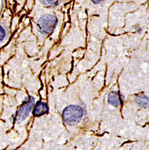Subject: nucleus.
<instances>
[{
  "mask_svg": "<svg viewBox=\"0 0 149 150\" xmlns=\"http://www.w3.org/2000/svg\"><path fill=\"white\" fill-rule=\"evenodd\" d=\"M136 28V30H137V32H138V33H141L142 30H141V28L139 26H136V28Z\"/></svg>",
  "mask_w": 149,
  "mask_h": 150,
  "instance_id": "1a4fd4ad",
  "label": "nucleus"
},
{
  "mask_svg": "<svg viewBox=\"0 0 149 150\" xmlns=\"http://www.w3.org/2000/svg\"><path fill=\"white\" fill-rule=\"evenodd\" d=\"M35 104V99L32 96L28 97L18 109L16 114L15 121L19 124L24 121L28 116Z\"/></svg>",
  "mask_w": 149,
  "mask_h": 150,
  "instance_id": "f03ea898",
  "label": "nucleus"
},
{
  "mask_svg": "<svg viewBox=\"0 0 149 150\" xmlns=\"http://www.w3.org/2000/svg\"><path fill=\"white\" fill-rule=\"evenodd\" d=\"M48 111V105L44 102H39L37 104L33 111L35 116H41L47 113Z\"/></svg>",
  "mask_w": 149,
  "mask_h": 150,
  "instance_id": "20e7f679",
  "label": "nucleus"
},
{
  "mask_svg": "<svg viewBox=\"0 0 149 150\" xmlns=\"http://www.w3.org/2000/svg\"><path fill=\"white\" fill-rule=\"evenodd\" d=\"M108 102L114 107H118L122 103V99L119 92L113 91L110 93L108 96Z\"/></svg>",
  "mask_w": 149,
  "mask_h": 150,
  "instance_id": "39448f33",
  "label": "nucleus"
},
{
  "mask_svg": "<svg viewBox=\"0 0 149 150\" xmlns=\"http://www.w3.org/2000/svg\"><path fill=\"white\" fill-rule=\"evenodd\" d=\"M6 35V31L2 27L0 26V42H1L5 38Z\"/></svg>",
  "mask_w": 149,
  "mask_h": 150,
  "instance_id": "6e6552de",
  "label": "nucleus"
},
{
  "mask_svg": "<svg viewBox=\"0 0 149 150\" xmlns=\"http://www.w3.org/2000/svg\"><path fill=\"white\" fill-rule=\"evenodd\" d=\"M91 1L94 3H96V4H98V3H101L102 1H103V0H91Z\"/></svg>",
  "mask_w": 149,
  "mask_h": 150,
  "instance_id": "9d476101",
  "label": "nucleus"
},
{
  "mask_svg": "<svg viewBox=\"0 0 149 150\" xmlns=\"http://www.w3.org/2000/svg\"><path fill=\"white\" fill-rule=\"evenodd\" d=\"M57 18L54 16L46 15L38 20L37 23L39 31L44 35L51 33L57 23Z\"/></svg>",
  "mask_w": 149,
  "mask_h": 150,
  "instance_id": "7ed1b4c3",
  "label": "nucleus"
},
{
  "mask_svg": "<svg viewBox=\"0 0 149 150\" xmlns=\"http://www.w3.org/2000/svg\"><path fill=\"white\" fill-rule=\"evenodd\" d=\"M40 1L45 6L50 7L57 5L58 3L59 0H40Z\"/></svg>",
  "mask_w": 149,
  "mask_h": 150,
  "instance_id": "0eeeda50",
  "label": "nucleus"
},
{
  "mask_svg": "<svg viewBox=\"0 0 149 150\" xmlns=\"http://www.w3.org/2000/svg\"><path fill=\"white\" fill-rule=\"evenodd\" d=\"M137 104L141 107H148L149 104V99L145 95H139L138 96L136 99Z\"/></svg>",
  "mask_w": 149,
  "mask_h": 150,
  "instance_id": "423d86ee",
  "label": "nucleus"
},
{
  "mask_svg": "<svg viewBox=\"0 0 149 150\" xmlns=\"http://www.w3.org/2000/svg\"><path fill=\"white\" fill-rule=\"evenodd\" d=\"M83 114V109L79 106L70 105L63 110L62 117L65 123L73 125L80 121Z\"/></svg>",
  "mask_w": 149,
  "mask_h": 150,
  "instance_id": "f257e3e1",
  "label": "nucleus"
}]
</instances>
